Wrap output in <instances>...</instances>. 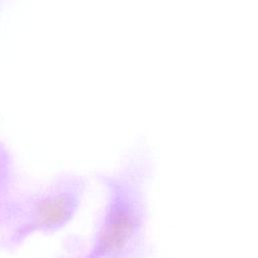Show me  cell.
<instances>
[{
    "label": "cell",
    "mask_w": 258,
    "mask_h": 258,
    "mask_svg": "<svg viewBox=\"0 0 258 258\" xmlns=\"http://www.w3.org/2000/svg\"><path fill=\"white\" fill-rule=\"evenodd\" d=\"M155 168L152 152L139 143L129 150L115 171L100 176L106 203L88 258L154 256V245L148 236V189Z\"/></svg>",
    "instance_id": "cell-1"
}]
</instances>
